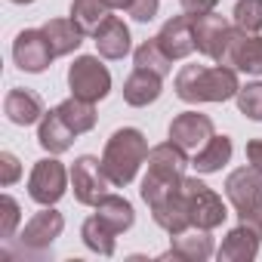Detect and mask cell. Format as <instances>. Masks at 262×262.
Wrapping results in <instances>:
<instances>
[{
	"instance_id": "obj_1",
	"label": "cell",
	"mask_w": 262,
	"mask_h": 262,
	"mask_svg": "<svg viewBox=\"0 0 262 262\" xmlns=\"http://www.w3.org/2000/svg\"><path fill=\"white\" fill-rule=\"evenodd\" d=\"M176 96L182 102H225L234 99L241 83L237 71L228 65H185L176 74Z\"/></svg>"
},
{
	"instance_id": "obj_2",
	"label": "cell",
	"mask_w": 262,
	"mask_h": 262,
	"mask_svg": "<svg viewBox=\"0 0 262 262\" xmlns=\"http://www.w3.org/2000/svg\"><path fill=\"white\" fill-rule=\"evenodd\" d=\"M148 151L151 148H148V139L142 136V129H136V126L114 129L102 151V170L111 179V185L123 188L133 182L139 167L148 161Z\"/></svg>"
},
{
	"instance_id": "obj_3",
	"label": "cell",
	"mask_w": 262,
	"mask_h": 262,
	"mask_svg": "<svg viewBox=\"0 0 262 262\" xmlns=\"http://www.w3.org/2000/svg\"><path fill=\"white\" fill-rule=\"evenodd\" d=\"M145 164H148V173H145V179H142L139 194H142L145 204H155L158 198H164V194H170V191H176V188L182 185L185 167H188V151H182V148L170 139V142L155 145V148L148 151V161H145Z\"/></svg>"
},
{
	"instance_id": "obj_4",
	"label": "cell",
	"mask_w": 262,
	"mask_h": 262,
	"mask_svg": "<svg viewBox=\"0 0 262 262\" xmlns=\"http://www.w3.org/2000/svg\"><path fill=\"white\" fill-rule=\"evenodd\" d=\"M182 191H185V204H188V216H191V225L194 228H219L225 219H228V210L222 204V198L204 185L201 179H191L185 176L182 179Z\"/></svg>"
},
{
	"instance_id": "obj_5",
	"label": "cell",
	"mask_w": 262,
	"mask_h": 262,
	"mask_svg": "<svg viewBox=\"0 0 262 262\" xmlns=\"http://www.w3.org/2000/svg\"><path fill=\"white\" fill-rule=\"evenodd\" d=\"M68 86H71V96L86 99V102H99L111 93V74L96 56H80L68 68Z\"/></svg>"
},
{
	"instance_id": "obj_6",
	"label": "cell",
	"mask_w": 262,
	"mask_h": 262,
	"mask_svg": "<svg viewBox=\"0 0 262 262\" xmlns=\"http://www.w3.org/2000/svg\"><path fill=\"white\" fill-rule=\"evenodd\" d=\"M68 179H71V170L62 167V161L56 158H43L34 164L31 176H28V194L34 204L40 207H53L56 201H62V194L68 191Z\"/></svg>"
},
{
	"instance_id": "obj_7",
	"label": "cell",
	"mask_w": 262,
	"mask_h": 262,
	"mask_svg": "<svg viewBox=\"0 0 262 262\" xmlns=\"http://www.w3.org/2000/svg\"><path fill=\"white\" fill-rule=\"evenodd\" d=\"M71 188H74L77 204L96 207L108 194V188H111V179L105 176L102 161L93 158V155H80L74 161V167H71Z\"/></svg>"
},
{
	"instance_id": "obj_8",
	"label": "cell",
	"mask_w": 262,
	"mask_h": 262,
	"mask_svg": "<svg viewBox=\"0 0 262 262\" xmlns=\"http://www.w3.org/2000/svg\"><path fill=\"white\" fill-rule=\"evenodd\" d=\"M13 59H16V65H19L22 71L40 74V71L50 68V62L56 59V53H53V47H50L43 28H25V31H19L16 40H13Z\"/></svg>"
},
{
	"instance_id": "obj_9",
	"label": "cell",
	"mask_w": 262,
	"mask_h": 262,
	"mask_svg": "<svg viewBox=\"0 0 262 262\" xmlns=\"http://www.w3.org/2000/svg\"><path fill=\"white\" fill-rule=\"evenodd\" d=\"M222 65L234 68V71H244V74H262V37L259 34H247L241 28H231L228 34V43H225V53L219 59Z\"/></svg>"
},
{
	"instance_id": "obj_10",
	"label": "cell",
	"mask_w": 262,
	"mask_h": 262,
	"mask_svg": "<svg viewBox=\"0 0 262 262\" xmlns=\"http://www.w3.org/2000/svg\"><path fill=\"white\" fill-rule=\"evenodd\" d=\"M225 198L237 210V216L262 207V173L256 167H237L225 179Z\"/></svg>"
},
{
	"instance_id": "obj_11",
	"label": "cell",
	"mask_w": 262,
	"mask_h": 262,
	"mask_svg": "<svg viewBox=\"0 0 262 262\" xmlns=\"http://www.w3.org/2000/svg\"><path fill=\"white\" fill-rule=\"evenodd\" d=\"M213 136H216L213 120H210L207 114H201V111H182V114H176L173 123H170V139H173L182 151H188V155H198Z\"/></svg>"
},
{
	"instance_id": "obj_12",
	"label": "cell",
	"mask_w": 262,
	"mask_h": 262,
	"mask_svg": "<svg viewBox=\"0 0 262 262\" xmlns=\"http://www.w3.org/2000/svg\"><path fill=\"white\" fill-rule=\"evenodd\" d=\"M194 19V50L204 53L207 59L219 62L222 53H225V43H228V34H231V25L213 10V13H204V16H191Z\"/></svg>"
},
{
	"instance_id": "obj_13",
	"label": "cell",
	"mask_w": 262,
	"mask_h": 262,
	"mask_svg": "<svg viewBox=\"0 0 262 262\" xmlns=\"http://www.w3.org/2000/svg\"><path fill=\"white\" fill-rule=\"evenodd\" d=\"M62 228H65L62 213L53 210V207H43L40 213H34L31 222H25L19 241H22V247H25L28 253H31V250H34V253H43V250H50V247L56 244V237L62 234Z\"/></svg>"
},
{
	"instance_id": "obj_14",
	"label": "cell",
	"mask_w": 262,
	"mask_h": 262,
	"mask_svg": "<svg viewBox=\"0 0 262 262\" xmlns=\"http://www.w3.org/2000/svg\"><path fill=\"white\" fill-rule=\"evenodd\" d=\"M148 207H151L155 222H158L167 234H182V231L191 228V216H188V204H185V191H182V185H179L176 191L158 198V201L148 204Z\"/></svg>"
},
{
	"instance_id": "obj_15",
	"label": "cell",
	"mask_w": 262,
	"mask_h": 262,
	"mask_svg": "<svg viewBox=\"0 0 262 262\" xmlns=\"http://www.w3.org/2000/svg\"><path fill=\"white\" fill-rule=\"evenodd\" d=\"M158 43L170 59L191 56L194 53V19L188 13H182V16H173L170 22H164L161 34H158Z\"/></svg>"
},
{
	"instance_id": "obj_16",
	"label": "cell",
	"mask_w": 262,
	"mask_h": 262,
	"mask_svg": "<svg viewBox=\"0 0 262 262\" xmlns=\"http://www.w3.org/2000/svg\"><path fill=\"white\" fill-rule=\"evenodd\" d=\"M4 114L16 126H31V123H40V117L47 114V108H43V99L34 90L13 86L7 93V99H4Z\"/></svg>"
},
{
	"instance_id": "obj_17",
	"label": "cell",
	"mask_w": 262,
	"mask_h": 262,
	"mask_svg": "<svg viewBox=\"0 0 262 262\" xmlns=\"http://www.w3.org/2000/svg\"><path fill=\"white\" fill-rule=\"evenodd\" d=\"M170 253H164V259H185V262H204L213 256V237H210V228H188L182 234H173L170 237Z\"/></svg>"
},
{
	"instance_id": "obj_18",
	"label": "cell",
	"mask_w": 262,
	"mask_h": 262,
	"mask_svg": "<svg viewBox=\"0 0 262 262\" xmlns=\"http://www.w3.org/2000/svg\"><path fill=\"white\" fill-rule=\"evenodd\" d=\"M93 40H96V50H99L102 59H123L129 53V47H133V43H129V28L117 16H108L96 28Z\"/></svg>"
},
{
	"instance_id": "obj_19",
	"label": "cell",
	"mask_w": 262,
	"mask_h": 262,
	"mask_svg": "<svg viewBox=\"0 0 262 262\" xmlns=\"http://www.w3.org/2000/svg\"><path fill=\"white\" fill-rule=\"evenodd\" d=\"M74 129L59 117V111L53 108V111H47L43 117H40V123H37V142H40V148L43 151H50V155H62V151H68L71 145H74Z\"/></svg>"
},
{
	"instance_id": "obj_20",
	"label": "cell",
	"mask_w": 262,
	"mask_h": 262,
	"mask_svg": "<svg viewBox=\"0 0 262 262\" xmlns=\"http://www.w3.org/2000/svg\"><path fill=\"white\" fill-rule=\"evenodd\" d=\"M161 80H164L161 74L145 71V68H136L133 74L123 80V102L133 105V108H145V105L158 102L161 99V90H164Z\"/></svg>"
},
{
	"instance_id": "obj_21",
	"label": "cell",
	"mask_w": 262,
	"mask_h": 262,
	"mask_svg": "<svg viewBox=\"0 0 262 262\" xmlns=\"http://www.w3.org/2000/svg\"><path fill=\"white\" fill-rule=\"evenodd\" d=\"M259 244H262V237L250 228V225H237V228H231L228 234H225V241H222V247H219V259L222 262H250V259H256V253H259Z\"/></svg>"
},
{
	"instance_id": "obj_22",
	"label": "cell",
	"mask_w": 262,
	"mask_h": 262,
	"mask_svg": "<svg viewBox=\"0 0 262 262\" xmlns=\"http://www.w3.org/2000/svg\"><path fill=\"white\" fill-rule=\"evenodd\" d=\"M96 216H99L108 228H114L117 234L129 231V228H133V222H136L133 204H129L126 198H117V194H105V198L96 204Z\"/></svg>"
},
{
	"instance_id": "obj_23",
	"label": "cell",
	"mask_w": 262,
	"mask_h": 262,
	"mask_svg": "<svg viewBox=\"0 0 262 262\" xmlns=\"http://www.w3.org/2000/svg\"><path fill=\"white\" fill-rule=\"evenodd\" d=\"M43 34H47L56 56H68L83 43V31L74 25V19H50L43 25Z\"/></svg>"
},
{
	"instance_id": "obj_24",
	"label": "cell",
	"mask_w": 262,
	"mask_h": 262,
	"mask_svg": "<svg viewBox=\"0 0 262 262\" xmlns=\"http://www.w3.org/2000/svg\"><path fill=\"white\" fill-rule=\"evenodd\" d=\"M56 111H59V117L74 129L77 136H80V133H90V129L96 126V120H99V114H96V102H86V99H77V96L59 102Z\"/></svg>"
},
{
	"instance_id": "obj_25",
	"label": "cell",
	"mask_w": 262,
	"mask_h": 262,
	"mask_svg": "<svg viewBox=\"0 0 262 262\" xmlns=\"http://www.w3.org/2000/svg\"><path fill=\"white\" fill-rule=\"evenodd\" d=\"M228 161H231V139H228V136H213V139L191 158V167L207 176V173L222 170Z\"/></svg>"
},
{
	"instance_id": "obj_26",
	"label": "cell",
	"mask_w": 262,
	"mask_h": 262,
	"mask_svg": "<svg viewBox=\"0 0 262 262\" xmlns=\"http://www.w3.org/2000/svg\"><path fill=\"white\" fill-rule=\"evenodd\" d=\"M80 237H83V244H86L93 253H99V256H114V237H117V231L108 228L96 213L83 222Z\"/></svg>"
},
{
	"instance_id": "obj_27",
	"label": "cell",
	"mask_w": 262,
	"mask_h": 262,
	"mask_svg": "<svg viewBox=\"0 0 262 262\" xmlns=\"http://www.w3.org/2000/svg\"><path fill=\"white\" fill-rule=\"evenodd\" d=\"M108 13L111 10L105 7V0H74L71 4V19L83 34H96V28L108 19Z\"/></svg>"
},
{
	"instance_id": "obj_28",
	"label": "cell",
	"mask_w": 262,
	"mask_h": 262,
	"mask_svg": "<svg viewBox=\"0 0 262 262\" xmlns=\"http://www.w3.org/2000/svg\"><path fill=\"white\" fill-rule=\"evenodd\" d=\"M136 68H145V71H155V74H161V77H167L170 74V68H173V59L161 50V43H158V37H151V40H145L139 50H136Z\"/></svg>"
},
{
	"instance_id": "obj_29",
	"label": "cell",
	"mask_w": 262,
	"mask_h": 262,
	"mask_svg": "<svg viewBox=\"0 0 262 262\" xmlns=\"http://www.w3.org/2000/svg\"><path fill=\"white\" fill-rule=\"evenodd\" d=\"M231 22H234V28H241L247 34H259L262 31V0H237Z\"/></svg>"
},
{
	"instance_id": "obj_30",
	"label": "cell",
	"mask_w": 262,
	"mask_h": 262,
	"mask_svg": "<svg viewBox=\"0 0 262 262\" xmlns=\"http://www.w3.org/2000/svg\"><path fill=\"white\" fill-rule=\"evenodd\" d=\"M234 99H237V108H241L244 117H250V120H262V83H259V80L241 86Z\"/></svg>"
},
{
	"instance_id": "obj_31",
	"label": "cell",
	"mask_w": 262,
	"mask_h": 262,
	"mask_svg": "<svg viewBox=\"0 0 262 262\" xmlns=\"http://www.w3.org/2000/svg\"><path fill=\"white\" fill-rule=\"evenodd\" d=\"M19 222H22L19 204H16L10 194H4V198H0V237H4V241H10V237L16 234Z\"/></svg>"
},
{
	"instance_id": "obj_32",
	"label": "cell",
	"mask_w": 262,
	"mask_h": 262,
	"mask_svg": "<svg viewBox=\"0 0 262 262\" xmlns=\"http://www.w3.org/2000/svg\"><path fill=\"white\" fill-rule=\"evenodd\" d=\"M22 176V167H19V158L13 151H0V185L10 188L13 182H19Z\"/></svg>"
},
{
	"instance_id": "obj_33",
	"label": "cell",
	"mask_w": 262,
	"mask_h": 262,
	"mask_svg": "<svg viewBox=\"0 0 262 262\" xmlns=\"http://www.w3.org/2000/svg\"><path fill=\"white\" fill-rule=\"evenodd\" d=\"M158 7H161V0H133V7H129L126 13L136 22H151L158 16Z\"/></svg>"
},
{
	"instance_id": "obj_34",
	"label": "cell",
	"mask_w": 262,
	"mask_h": 262,
	"mask_svg": "<svg viewBox=\"0 0 262 262\" xmlns=\"http://www.w3.org/2000/svg\"><path fill=\"white\" fill-rule=\"evenodd\" d=\"M182 4V13L188 16H204V13H213L219 7V0H179Z\"/></svg>"
},
{
	"instance_id": "obj_35",
	"label": "cell",
	"mask_w": 262,
	"mask_h": 262,
	"mask_svg": "<svg viewBox=\"0 0 262 262\" xmlns=\"http://www.w3.org/2000/svg\"><path fill=\"white\" fill-rule=\"evenodd\" d=\"M247 164L262 173V139H250L247 142Z\"/></svg>"
},
{
	"instance_id": "obj_36",
	"label": "cell",
	"mask_w": 262,
	"mask_h": 262,
	"mask_svg": "<svg viewBox=\"0 0 262 262\" xmlns=\"http://www.w3.org/2000/svg\"><path fill=\"white\" fill-rule=\"evenodd\" d=\"M241 222H244V225H250V228L262 237V207H259V210H253V213H244V216H241Z\"/></svg>"
},
{
	"instance_id": "obj_37",
	"label": "cell",
	"mask_w": 262,
	"mask_h": 262,
	"mask_svg": "<svg viewBox=\"0 0 262 262\" xmlns=\"http://www.w3.org/2000/svg\"><path fill=\"white\" fill-rule=\"evenodd\" d=\"M105 7L108 10H129V7H133V0H105Z\"/></svg>"
},
{
	"instance_id": "obj_38",
	"label": "cell",
	"mask_w": 262,
	"mask_h": 262,
	"mask_svg": "<svg viewBox=\"0 0 262 262\" xmlns=\"http://www.w3.org/2000/svg\"><path fill=\"white\" fill-rule=\"evenodd\" d=\"M10 4H34V0H10Z\"/></svg>"
}]
</instances>
